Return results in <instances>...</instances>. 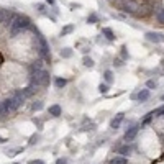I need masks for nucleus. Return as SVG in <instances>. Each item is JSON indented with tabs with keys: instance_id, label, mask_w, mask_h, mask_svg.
<instances>
[{
	"instance_id": "obj_1",
	"label": "nucleus",
	"mask_w": 164,
	"mask_h": 164,
	"mask_svg": "<svg viewBox=\"0 0 164 164\" xmlns=\"http://www.w3.org/2000/svg\"><path fill=\"white\" fill-rule=\"evenodd\" d=\"M30 18L28 16H25V15H15V18L11 20V23H10V36H18L20 33H23L26 30L28 26H30Z\"/></svg>"
},
{
	"instance_id": "obj_2",
	"label": "nucleus",
	"mask_w": 164,
	"mask_h": 164,
	"mask_svg": "<svg viewBox=\"0 0 164 164\" xmlns=\"http://www.w3.org/2000/svg\"><path fill=\"white\" fill-rule=\"evenodd\" d=\"M23 100H25V95H23L21 92H18L15 97H11V98H8V100H5L3 102V107H5V112H15L16 108L20 107V105L23 103Z\"/></svg>"
},
{
	"instance_id": "obj_3",
	"label": "nucleus",
	"mask_w": 164,
	"mask_h": 164,
	"mask_svg": "<svg viewBox=\"0 0 164 164\" xmlns=\"http://www.w3.org/2000/svg\"><path fill=\"white\" fill-rule=\"evenodd\" d=\"M31 79L36 85H49V72L43 69H36V72L31 74Z\"/></svg>"
},
{
	"instance_id": "obj_4",
	"label": "nucleus",
	"mask_w": 164,
	"mask_h": 164,
	"mask_svg": "<svg viewBox=\"0 0 164 164\" xmlns=\"http://www.w3.org/2000/svg\"><path fill=\"white\" fill-rule=\"evenodd\" d=\"M123 8L128 13H138V10L141 8V3L136 2V0H125L123 2Z\"/></svg>"
},
{
	"instance_id": "obj_5",
	"label": "nucleus",
	"mask_w": 164,
	"mask_h": 164,
	"mask_svg": "<svg viewBox=\"0 0 164 164\" xmlns=\"http://www.w3.org/2000/svg\"><path fill=\"white\" fill-rule=\"evenodd\" d=\"M146 39L151 41V43H164V33H157V31H148L144 34Z\"/></svg>"
},
{
	"instance_id": "obj_6",
	"label": "nucleus",
	"mask_w": 164,
	"mask_h": 164,
	"mask_svg": "<svg viewBox=\"0 0 164 164\" xmlns=\"http://www.w3.org/2000/svg\"><path fill=\"white\" fill-rule=\"evenodd\" d=\"M39 44H41L39 52L43 54V57H44L46 61H49V59H51V52H49V48H48V43H46L43 38H39Z\"/></svg>"
},
{
	"instance_id": "obj_7",
	"label": "nucleus",
	"mask_w": 164,
	"mask_h": 164,
	"mask_svg": "<svg viewBox=\"0 0 164 164\" xmlns=\"http://www.w3.org/2000/svg\"><path fill=\"white\" fill-rule=\"evenodd\" d=\"M138 131H139V128H138V126H131V128H128L126 133H125V141H126V143L133 141V139L136 138Z\"/></svg>"
},
{
	"instance_id": "obj_8",
	"label": "nucleus",
	"mask_w": 164,
	"mask_h": 164,
	"mask_svg": "<svg viewBox=\"0 0 164 164\" xmlns=\"http://www.w3.org/2000/svg\"><path fill=\"white\" fill-rule=\"evenodd\" d=\"M123 116H125V113L123 112H120V113H116V116L110 121V128H113V130H116V128L120 126V123H121V120H123Z\"/></svg>"
},
{
	"instance_id": "obj_9",
	"label": "nucleus",
	"mask_w": 164,
	"mask_h": 164,
	"mask_svg": "<svg viewBox=\"0 0 164 164\" xmlns=\"http://www.w3.org/2000/svg\"><path fill=\"white\" fill-rule=\"evenodd\" d=\"M136 98L139 102H146L149 98V89H143V90H139L138 93H136Z\"/></svg>"
},
{
	"instance_id": "obj_10",
	"label": "nucleus",
	"mask_w": 164,
	"mask_h": 164,
	"mask_svg": "<svg viewBox=\"0 0 164 164\" xmlns=\"http://www.w3.org/2000/svg\"><path fill=\"white\" fill-rule=\"evenodd\" d=\"M110 164H128V161L125 156H115L110 159Z\"/></svg>"
},
{
	"instance_id": "obj_11",
	"label": "nucleus",
	"mask_w": 164,
	"mask_h": 164,
	"mask_svg": "<svg viewBox=\"0 0 164 164\" xmlns=\"http://www.w3.org/2000/svg\"><path fill=\"white\" fill-rule=\"evenodd\" d=\"M49 115H52V116H59L61 115V107L57 103H54V105H51L49 107Z\"/></svg>"
},
{
	"instance_id": "obj_12",
	"label": "nucleus",
	"mask_w": 164,
	"mask_h": 164,
	"mask_svg": "<svg viewBox=\"0 0 164 164\" xmlns=\"http://www.w3.org/2000/svg\"><path fill=\"white\" fill-rule=\"evenodd\" d=\"M102 33L105 34V38H107L108 41H113V39H115V33H113L112 30H110V28H103Z\"/></svg>"
},
{
	"instance_id": "obj_13",
	"label": "nucleus",
	"mask_w": 164,
	"mask_h": 164,
	"mask_svg": "<svg viewBox=\"0 0 164 164\" xmlns=\"http://www.w3.org/2000/svg\"><path fill=\"white\" fill-rule=\"evenodd\" d=\"M66 84H67V80L62 79V77H57V79L54 80V85L57 87V89H62V87H66Z\"/></svg>"
},
{
	"instance_id": "obj_14",
	"label": "nucleus",
	"mask_w": 164,
	"mask_h": 164,
	"mask_svg": "<svg viewBox=\"0 0 164 164\" xmlns=\"http://www.w3.org/2000/svg\"><path fill=\"white\" fill-rule=\"evenodd\" d=\"M118 153H120L121 156H126V154L131 153V148H130V146H121V148L118 149Z\"/></svg>"
},
{
	"instance_id": "obj_15",
	"label": "nucleus",
	"mask_w": 164,
	"mask_h": 164,
	"mask_svg": "<svg viewBox=\"0 0 164 164\" xmlns=\"http://www.w3.org/2000/svg\"><path fill=\"white\" fill-rule=\"evenodd\" d=\"M82 62H84V66L85 67H93V59H92V57H84V59H82Z\"/></svg>"
},
{
	"instance_id": "obj_16",
	"label": "nucleus",
	"mask_w": 164,
	"mask_h": 164,
	"mask_svg": "<svg viewBox=\"0 0 164 164\" xmlns=\"http://www.w3.org/2000/svg\"><path fill=\"white\" fill-rule=\"evenodd\" d=\"M71 56H72V49H69V48L61 49V57H71Z\"/></svg>"
},
{
	"instance_id": "obj_17",
	"label": "nucleus",
	"mask_w": 164,
	"mask_h": 164,
	"mask_svg": "<svg viewBox=\"0 0 164 164\" xmlns=\"http://www.w3.org/2000/svg\"><path fill=\"white\" fill-rule=\"evenodd\" d=\"M156 18L159 20L161 23H164V10L159 8V10H156Z\"/></svg>"
},
{
	"instance_id": "obj_18",
	"label": "nucleus",
	"mask_w": 164,
	"mask_h": 164,
	"mask_svg": "<svg viewBox=\"0 0 164 164\" xmlns=\"http://www.w3.org/2000/svg\"><path fill=\"white\" fill-rule=\"evenodd\" d=\"M74 30V26L72 25H67V26H64L62 30H61V36H64V34H67V33H71Z\"/></svg>"
},
{
	"instance_id": "obj_19",
	"label": "nucleus",
	"mask_w": 164,
	"mask_h": 164,
	"mask_svg": "<svg viewBox=\"0 0 164 164\" xmlns=\"http://www.w3.org/2000/svg\"><path fill=\"white\" fill-rule=\"evenodd\" d=\"M162 113H164V105H162V107H159V108H156L154 112H151V115H153V116H162Z\"/></svg>"
},
{
	"instance_id": "obj_20",
	"label": "nucleus",
	"mask_w": 164,
	"mask_h": 164,
	"mask_svg": "<svg viewBox=\"0 0 164 164\" xmlns=\"http://www.w3.org/2000/svg\"><path fill=\"white\" fill-rule=\"evenodd\" d=\"M103 77H105V80H107V82H112V80H113V74H112V71H105Z\"/></svg>"
},
{
	"instance_id": "obj_21",
	"label": "nucleus",
	"mask_w": 164,
	"mask_h": 164,
	"mask_svg": "<svg viewBox=\"0 0 164 164\" xmlns=\"http://www.w3.org/2000/svg\"><path fill=\"white\" fill-rule=\"evenodd\" d=\"M21 151H23L21 148H16V149H8V151H7V156H15L16 153H21Z\"/></svg>"
},
{
	"instance_id": "obj_22",
	"label": "nucleus",
	"mask_w": 164,
	"mask_h": 164,
	"mask_svg": "<svg viewBox=\"0 0 164 164\" xmlns=\"http://www.w3.org/2000/svg\"><path fill=\"white\" fill-rule=\"evenodd\" d=\"M156 80H153V79H149L148 82H146V87H148V89H156Z\"/></svg>"
},
{
	"instance_id": "obj_23",
	"label": "nucleus",
	"mask_w": 164,
	"mask_h": 164,
	"mask_svg": "<svg viewBox=\"0 0 164 164\" xmlns=\"http://www.w3.org/2000/svg\"><path fill=\"white\" fill-rule=\"evenodd\" d=\"M41 108H43V103L41 102H34L31 105V110H34V112H36V110H41Z\"/></svg>"
},
{
	"instance_id": "obj_24",
	"label": "nucleus",
	"mask_w": 164,
	"mask_h": 164,
	"mask_svg": "<svg viewBox=\"0 0 164 164\" xmlns=\"http://www.w3.org/2000/svg\"><path fill=\"white\" fill-rule=\"evenodd\" d=\"M98 92H100V93H107L108 92L107 84H100V85H98Z\"/></svg>"
},
{
	"instance_id": "obj_25",
	"label": "nucleus",
	"mask_w": 164,
	"mask_h": 164,
	"mask_svg": "<svg viewBox=\"0 0 164 164\" xmlns=\"http://www.w3.org/2000/svg\"><path fill=\"white\" fill-rule=\"evenodd\" d=\"M28 164H46L43 159H33V161H30Z\"/></svg>"
},
{
	"instance_id": "obj_26",
	"label": "nucleus",
	"mask_w": 164,
	"mask_h": 164,
	"mask_svg": "<svg viewBox=\"0 0 164 164\" xmlns=\"http://www.w3.org/2000/svg\"><path fill=\"white\" fill-rule=\"evenodd\" d=\"M87 21H89V23H95L97 21V16L95 15H90L89 18H87Z\"/></svg>"
},
{
	"instance_id": "obj_27",
	"label": "nucleus",
	"mask_w": 164,
	"mask_h": 164,
	"mask_svg": "<svg viewBox=\"0 0 164 164\" xmlns=\"http://www.w3.org/2000/svg\"><path fill=\"white\" fill-rule=\"evenodd\" d=\"M3 113H7V112H5V107H3V102H0V115H3Z\"/></svg>"
},
{
	"instance_id": "obj_28",
	"label": "nucleus",
	"mask_w": 164,
	"mask_h": 164,
	"mask_svg": "<svg viewBox=\"0 0 164 164\" xmlns=\"http://www.w3.org/2000/svg\"><path fill=\"white\" fill-rule=\"evenodd\" d=\"M56 164H66V159H64V157H59V159L56 161Z\"/></svg>"
},
{
	"instance_id": "obj_29",
	"label": "nucleus",
	"mask_w": 164,
	"mask_h": 164,
	"mask_svg": "<svg viewBox=\"0 0 164 164\" xmlns=\"http://www.w3.org/2000/svg\"><path fill=\"white\" fill-rule=\"evenodd\" d=\"M36 143V134H34V136H31V141H30V144H34Z\"/></svg>"
},
{
	"instance_id": "obj_30",
	"label": "nucleus",
	"mask_w": 164,
	"mask_h": 164,
	"mask_svg": "<svg viewBox=\"0 0 164 164\" xmlns=\"http://www.w3.org/2000/svg\"><path fill=\"white\" fill-rule=\"evenodd\" d=\"M8 141V139L7 138H3V136H0V143H7Z\"/></svg>"
},
{
	"instance_id": "obj_31",
	"label": "nucleus",
	"mask_w": 164,
	"mask_h": 164,
	"mask_svg": "<svg viewBox=\"0 0 164 164\" xmlns=\"http://www.w3.org/2000/svg\"><path fill=\"white\" fill-rule=\"evenodd\" d=\"M46 2H48L49 5H52V3H54V0H46Z\"/></svg>"
},
{
	"instance_id": "obj_32",
	"label": "nucleus",
	"mask_w": 164,
	"mask_h": 164,
	"mask_svg": "<svg viewBox=\"0 0 164 164\" xmlns=\"http://www.w3.org/2000/svg\"><path fill=\"white\" fill-rule=\"evenodd\" d=\"M161 100H162V102H164V95H162V97H161Z\"/></svg>"
},
{
	"instance_id": "obj_33",
	"label": "nucleus",
	"mask_w": 164,
	"mask_h": 164,
	"mask_svg": "<svg viewBox=\"0 0 164 164\" xmlns=\"http://www.w3.org/2000/svg\"><path fill=\"white\" fill-rule=\"evenodd\" d=\"M0 62H2V54H0Z\"/></svg>"
},
{
	"instance_id": "obj_34",
	"label": "nucleus",
	"mask_w": 164,
	"mask_h": 164,
	"mask_svg": "<svg viewBox=\"0 0 164 164\" xmlns=\"http://www.w3.org/2000/svg\"><path fill=\"white\" fill-rule=\"evenodd\" d=\"M15 164H18V162H15Z\"/></svg>"
}]
</instances>
